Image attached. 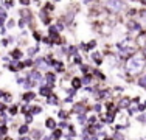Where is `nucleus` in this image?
Wrapping results in <instances>:
<instances>
[{
  "label": "nucleus",
  "mask_w": 146,
  "mask_h": 140,
  "mask_svg": "<svg viewBox=\"0 0 146 140\" xmlns=\"http://www.w3.org/2000/svg\"><path fill=\"white\" fill-rule=\"evenodd\" d=\"M141 2H143V5H146V0H141Z\"/></svg>",
  "instance_id": "nucleus-42"
},
{
  "label": "nucleus",
  "mask_w": 146,
  "mask_h": 140,
  "mask_svg": "<svg viewBox=\"0 0 146 140\" xmlns=\"http://www.w3.org/2000/svg\"><path fill=\"white\" fill-rule=\"evenodd\" d=\"M101 109H103V106H101V104H95V111H98V112H100Z\"/></svg>",
  "instance_id": "nucleus-34"
},
{
  "label": "nucleus",
  "mask_w": 146,
  "mask_h": 140,
  "mask_svg": "<svg viewBox=\"0 0 146 140\" xmlns=\"http://www.w3.org/2000/svg\"><path fill=\"white\" fill-rule=\"evenodd\" d=\"M37 51H39V47H31V48H28V56H30V58H33Z\"/></svg>",
  "instance_id": "nucleus-18"
},
{
  "label": "nucleus",
  "mask_w": 146,
  "mask_h": 140,
  "mask_svg": "<svg viewBox=\"0 0 146 140\" xmlns=\"http://www.w3.org/2000/svg\"><path fill=\"white\" fill-rule=\"evenodd\" d=\"M120 106L124 107V109H126V107H129L131 106V100H129V98H123V100L120 101Z\"/></svg>",
  "instance_id": "nucleus-15"
},
{
  "label": "nucleus",
  "mask_w": 146,
  "mask_h": 140,
  "mask_svg": "<svg viewBox=\"0 0 146 140\" xmlns=\"http://www.w3.org/2000/svg\"><path fill=\"white\" fill-rule=\"evenodd\" d=\"M40 137H42V132L40 131H34L33 132V139H40Z\"/></svg>",
  "instance_id": "nucleus-24"
},
{
  "label": "nucleus",
  "mask_w": 146,
  "mask_h": 140,
  "mask_svg": "<svg viewBox=\"0 0 146 140\" xmlns=\"http://www.w3.org/2000/svg\"><path fill=\"white\" fill-rule=\"evenodd\" d=\"M58 117L61 118V120H65V118H67L68 115H67V112H64V111H59V112H58Z\"/></svg>",
  "instance_id": "nucleus-21"
},
{
  "label": "nucleus",
  "mask_w": 146,
  "mask_h": 140,
  "mask_svg": "<svg viewBox=\"0 0 146 140\" xmlns=\"http://www.w3.org/2000/svg\"><path fill=\"white\" fill-rule=\"evenodd\" d=\"M73 112H75V114H78V115H84L86 114V104L76 103L75 106H73Z\"/></svg>",
  "instance_id": "nucleus-6"
},
{
  "label": "nucleus",
  "mask_w": 146,
  "mask_h": 140,
  "mask_svg": "<svg viewBox=\"0 0 146 140\" xmlns=\"http://www.w3.org/2000/svg\"><path fill=\"white\" fill-rule=\"evenodd\" d=\"M3 23H5V19H0V27H3Z\"/></svg>",
  "instance_id": "nucleus-37"
},
{
  "label": "nucleus",
  "mask_w": 146,
  "mask_h": 140,
  "mask_svg": "<svg viewBox=\"0 0 146 140\" xmlns=\"http://www.w3.org/2000/svg\"><path fill=\"white\" fill-rule=\"evenodd\" d=\"M31 120H33V117H31V115L28 114V115H27V123H30Z\"/></svg>",
  "instance_id": "nucleus-35"
},
{
  "label": "nucleus",
  "mask_w": 146,
  "mask_h": 140,
  "mask_svg": "<svg viewBox=\"0 0 146 140\" xmlns=\"http://www.w3.org/2000/svg\"><path fill=\"white\" fill-rule=\"evenodd\" d=\"M34 98H36V93L34 92H27V93H23L22 95V100L25 101V103H30V101H33Z\"/></svg>",
  "instance_id": "nucleus-7"
},
{
  "label": "nucleus",
  "mask_w": 146,
  "mask_h": 140,
  "mask_svg": "<svg viewBox=\"0 0 146 140\" xmlns=\"http://www.w3.org/2000/svg\"><path fill=\"white\" fill-rule=\"evenodd\" d=\"M14 6V0H6V8H13Z\"/></svg>",
  "instance_id": "nucleus-27"
},
{
  "label": "nucleus",
  "mask_w": 146,
  "mask_h": 140,
  "mask_svg": "<svg viewBox=\"0 0 146 140\" xmlns=\"http://www.w3.org/2000/svg\"><path fill=\"white\" fill-rule=\"evenodd\" d=\"M9 112H11V115H16V112H17V107H16V106H13L11 109H9Z\"/></svg>",
  "instance_id": "nucleus-33"
},
{
  "label": "nucleus",
  "mask_w": 146,
  "mask_h": 140,
  "mask_svg": "<svg viewBox=\"0 0 146 140\" xmlns=\"http://www.w3.org/2000/svg\"><path fill=\"white\" fill-rule=\"evenodd\" d=\"M92 79H93L92 75H86L84 78L81 79V81H82V84H90V83H92Z\"/></svg>",
  "instance_id": "nucleus-19"
},
{
  "label": "nucleus",
  "mask_w": 146,
  "mask_h": 140,
  "mask_svg": "<svg viewBox=\"0 0 146 140\" xmlns=\"http://www.w3.org/2000/svg\"><path fill=\"white\" fill-rule=\"evenodd\" d=\"M145 67H146L145 56H140V55H132V56H129V59H127L126 64H124V69H126V72L129 73L131 76L140 75V73L145 70Z\"/></svg>",
  "instance_id": "nucleus-1"
},
{
  "label": "nucleus",
  "mask_w": 146,
  "mask_h": 140,
  "mask_svg": "<svg viewBox=\"0 0 146 140\" xmlns=\"http://www.w3.org/2000/svg\"><path fill=\"white\" fill-rule=\"evenodd\" d=\"M138 86L143 87V89H146V73L141 76V78H138Z\"/></svg>",
  "instance_id": "nucleus-16"
},
{
  "label": "nucleus",
  "mask_w": 146,
  "mask_h": 140,
  "mask_svg": "<svg viewBox=\"0 0 146 140\" xmlns=\"http://www.w3.org/2000/svg\"><path fill=\"white\" fill-rule=\"evenodd\" d=\"M3 109H5V106H3L2 103H0V111H3Z\"/></svg>",
  "instance_id": "nucleus-40"
},
{
  "label": "nucleus",
  "mask_w": 146,
  "mask_h": 140,
  "mask_svg": "<svg viewBox=\"0 0 146 140\" xmlns=\"http://www.w3.org/2000/svg\"><path fill=\"white\" fill-rule=\"evenodd\" d=\"M96 76H98V78L101 79V81H104V79H106V76H104L103 73H101V72H96Z\"/></svg>",
  "instance_id": "nucleus-29"
},
{
  "label": "nucleus",
  "mask_w": 146,
  "mask_h": 140,
  "mask_svg": "<svg viewBox=\"0 0 146 140\" xmlns=\"http://www.w3.org/2000/svg\"><path fill=\"white\" fill-rule=\"evenodd\" d=\"M73 62H75V64H78V65H81V58H79V56L78 55H75V56H73Z\"/></svg>",
  "instance_id": "nucleus-22"
},
{
  "label": "nucleus",
  "mask_w": 146,
  "mask_h": 140,
  "mask_svg": "<svg viewBox=\"0 0 146 140\" xmlns=\"http://www.w3.org/2000/svg\"><path fill=\"white\" fill-rule=\"evenodd\" d=\"M47 103L48 104H58V97L54 95V93H50V95L47 97Z\"/></svg>",
  "instance_id": "nucleus-13"
},
{
  "label": "nucleus",
  "mask_w": 146,
  "mask_h": 140,
  "mask_svg": "<svg viewBox=\"0 0 146 140\" xmlns=\"http://www.w3.org/2000/svg\"><path fill=\"white\" fill-rule=\"evenodd\" d=\"M33 36H34V39H36L37 42H40V34H39V33H36V31H34Z\"/></svg>",
  "instance_id": "nucleus-28"
},
{
  "label": "nucleus",
  "mask_w": 146,
  "mask_h": 140,
  "mask_svg": "<svg viewBox=\"0 0 146 140\" xmlns=\"http://www.w3.org/2000/svg\"><path fill=\"white\" fill-rule=\"evenodd\" d=\"M39 93H40V95H44V97H48L51 93V87L50 86H42L39 89Z\"/></svg>",
  "instance_id": "nucleus-11"
},
{
  "label": "nucleus",
  "mask_w": 146,
  "mask_h": 140,
  "mask_svg": "<svg viewBox=\"0 0 146 140\" xmlns=\"http://www.w3.org/2000/svg\"><path fill=\"white\" fill-rule=\"evenodd\" d=\"M143 56H145V59H146V47L143 48Z\"/></svg>",
  "instance_id": "nucleus-39"
},
{
  "label": "nucleus",
  "mask_w": 146,
  "mask_h": 140,
  "mask_svg": "<svg viewBox=\"0 0 146 140\" xmlns=\"http://www.w3.org/2000/svg\"><path fill=\"white\" fill-rule=\"evenodd\" d=\"M20 5H22V6H28L30 5V0H20Z\"/></svg>",
  "instance_id": "nucleus-31"
},
{
  "label": "nucleus",
  "mask_w": 146,
  "mask_h": 140,
  "mask_svg": "<svg viewBox=\"0 0 146 140\" xmlns=\"http://www.w3.org/2000/svg\"><path fill=\"white\" fill-rule=\"evenodd\" d=\"M19 140H31V139H28V137H25V135H22V137H20Z\"/></svg>",
  "instance_id": "nucleus-36"
},
{
  "label": "nucleus",
  "mask_w": 146,
  "mask_h": 140,
  "mask_svg": "<svg viewBox=\"0 0 146 140\" xmlns=\"http://www.w3.org/2000/svg\"><path fill=\"white\" fill-rule=\"evenodd\" d=\"M28 131H30L28 125H22V126L19 128V134H20V135H25V134H28Z\"/></svg>",
  "instance_id": "nucleus-14"
},
{
  "label": "nucleus",
  "mask_w": 146,
  "mask_h": 140,
  "mask_svg": "<svg viewBox=\"0 0 146 140\" xmlns=\"http://www.w3.org/2000/svg\"><path fill=\"white\" fill-rule=\"evenodd\" d=\"M81 72H82V73H87V72H89V67H87V65H82V64H81Z\"/></svg>",
  "instance_id": "nucleus-30"
},
{
  "label": "nucleus",
  "mask_w": 146,
  "mask_h": 140,
  "mask_svg": "<svg viewBox=\"0 0 146 140\" xmlns=\"http://www.w3.org/2000/svg\"><path fill=\"white\" fill-rule=\"evenodd\" d=\"M72 86H73V89H76V90H78V89H81L82 81H81L79 78H73V79H72Z\"/></svg>",
  "instance_id": "nucleus-12"
},
{
  "label": "nucleus",
  "mask_w": 146,
  "mask_h": 140,
  "mask_svg": "<svg viewBox=\"0 0 146 140\" xmlns=\"http://www.w3.org/2000/svg\"><path fill=\"white\" fill-rule=\"evenodd\" d=\"M40 112H42V107H40V106H33V107H31V111H30V115L40 114Z\"/></svg>",
  "instance_id": "nucleus-17"
},
{
  "label": "nucleus",
  "mask_w": 146,
  "mask_h": 140,
  "mask_svg": "<svg viewBox=\"0 0 146 140\" xmlns=\"http://www.w3.org/2000/svg\"><path fill=\"white\" fill-rule=\"evenodd\" d=\"M34 65H37V70H40V69H48V59H47V58H36Z\"/></svg>",
  "instance_id": "nucleus-5"
},
{
  "label": "nucleus",
  "mask_w": 146,
  "mask_h": 140,
  "mask_svg": "<svg viewBox=\"0 0 146 140\" xmlns=\"http://www.w3.org/2000/svg\"><path fill=\"white\" fill-rule=\"evenodd\" d=\"M16 25V22H14V20H8V22H6V28H13V27H14Z\"/></svg>",
  "instance_id": "nucleus-26"
},
{
  "label": "nucleus",
  "mask_w": 146,
  "mask_h": 140,
  "mask_svg": "<svg viewBox=\"0 0 146 140\" xmlns=\"http://www.w3.org/2000/svg\"><path fill=\"white\" fill-rule=\"evenodd\" d=\"M5 97V92H3V90H0V98H3Z\"/></svg>",
  "instance_id": "nucleus-38"
},
{
  "label": "nucleus",
  "mask_w": 146,
  "mask_h": 140,
  "mask_svg": "<svg viewBox=\"0 0 146 140\" xmlns=\"http://www.w3.org/2000/svg\"><path fill=\"white\" fill-rule=\"evenodd\" d=\"M45 126H47L50 131H54V129H56V121H54L53 118H47V120H45Z\"/></svg>",
  "instance_id": "nucleus-10"
},
{
  "label": "nucleus",
  "mask_w": 146,
  "mask_h": 140,
  "mask_svg": "<svg viewBox=\"0 0 146 140\" xmlns=\"http://www.w3.org/2000/svg\"><path fill=\"white\" fill-rule=\"evenodd\" d=\"M138 120H140V121H143V123H146V114L140 115V117H138Z\"/></svg>",
  "instance_id": "nucleus-32"
},
{
  "label": "nucleus",
  "mask_w": 146,
  "mask_h": 140,
  "mask_svg": "<svg viewBox=\"0 0 146 140\" xmlns=\"http://www.w3.org/2000/svg\"><path fill=\"white\" fill-rule=\"evenodd\" d=\"M56 2H59V0H56Z\"/></svg>",
  "instance_id": "nucleus-44"
},
{
  "label": "nucleus",
  "mask_w": 146,
  "mask_h": 140,
  "mask_svg": "<svg viewBox=\"0 0 146 140\" xmlns=\"http://www.w3.org/2000/svg\"><path fill=\"white\" fill-rule=\"evenodd\" d=\"M127 30H129L131 33H137V34L143 31V30H141V25L138 22H135V20H131V22L127 23Z\"/></svg>",
  "instance_id": "nucleus-4"
},
{
  "label": "nucleus",
  "mask_w": 146,
  "mask_h": 140,
  "mask_svg": "<svg viewBox=\"0 0 146 140\" xmlns=\"http://www.w3.org/2000/svg\"><path fill=\"white\" fill-rule=\"evenodd\" d=\"M61 135H62V132L61 131H56V129H54V131H53V137H51V139H59V137H61Z\"/></svg>",
  "instance_id": "nucleus-23"
},
{
  "label": "nucleus",
  "mask_w": 146,
  "mask_h": 140,
  "mask_svg": "<svg viewBox=\"0 0 146 140\" xmlns=\"http://www.w3.org/2000/svg\"><path fill=\"white\" fill-rule=\"evenodd\" d=\"M6 132H8V129H6V126H5V125H2V126H0V135L6 134Z\"/></svg>",
  "instance_id": "nucleus-25"
},
{
  "label": "nucleus",
  "mask_w": 146,
  "mask_h": 140,
  "mask_svg": "<svg viewBox=\"0 0 146 140\" xmlns=\"http://www.w3.org/2000/svg\"><path fill=\"white\" fill-rule=\"evenodd\" d=\"M6 17H8V14H6L5 8H3V6H0V19H5L6 20Z\"/></svg>",
  "instance_id": "nucleus-20"
},
{
  "label": "nucleus",
  "mask_w": 146,
  "mask_h": 140,
  "mask_svg": "<svg viewBox=\"0 0 146 140\" xmlns=\"http://www.w3.org/2000/svg\"><path fill=\"white\" fill-rule=\"evenodd\" d=\"M132 2H135V0H132Z\"/></svg>",
  "instance_id": "nucleus-43"
},
{
  "label": "nucleus",
  "mask_w": 146,
  "mask_h": 140,
  "mask_svg": "<svg viewBox=\"0 0 146 140\" xmlns=\"http://www.w3.org/2000/svg\"><path fill=\"white\" fill-rule=\"evenodd\" d=\"M28 78V84H30V87H33V86H36L37 83H40L42 81V73H40V70H31L30 72V75L27 76Z\"/></svg>",
  "instance_id": "nucleus-3"
},
{
  "label": "nucleus",
  "mask_w": 146,
  "mask_h": 140,
  "mask_svg": "<svg viewBox=\"0 0 146 140\" xmlns=\"http://www.w3.org/2000/svg\"><path fill=\"white\" fill-rule=\"evenodd\" d=\"M104 6H106V9H107L109 13L118 14V13L123 11V8H124V2H123V0H106Z\"/></svg>",
  "instance_id": "nucleus-2"
},
{
  "label": "nucleus",
  "mask_w": 146,
  "mask_h": 140,
  "mask_svg": "<svg viewBox=\"0 0 146 140\" xmlns=\"http://www.w3.org/2000/svg\"><path fill=\"white\" fill-rule=\"evenodd\" d=\"M104 140H113L112 137H106V139H104Z\"/></svg>",
  "instance_id": "nucleus-41"
},
{
  "label": "nucleus",
  "mask_w": 146,
  "mask_h": 140,
  "mask_svg": "<svg viewBox=\"0 0 146 140\" xmlns=\"http://www.w3.org/2000/svg\"><path fill=\"white\" fill-rule=\"evenodd\" d=\"M9 56H11V59H20V58H23V53L19 50V48H14V50L9 53Z\"/></svg>",
  "instance_id": "nucleus-9"
},
{
  "label": "nucleus",
  "mask_w": 146,
  "mask_h": 140,
  "mask_svg": "<svg viewBox=\"0 0 146 140\" xmlns=\"http://www.w3.org/2000/svg\"><path fill=\"white\" fill-rule=\"evenodd\" d=\"M54 79H56V76H54V73H47V75H45V81H47V86L53 87V83H54Z\"/></svg>",
  "instance_id": "nucleus-8"
}]
</instances>
